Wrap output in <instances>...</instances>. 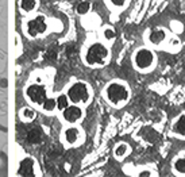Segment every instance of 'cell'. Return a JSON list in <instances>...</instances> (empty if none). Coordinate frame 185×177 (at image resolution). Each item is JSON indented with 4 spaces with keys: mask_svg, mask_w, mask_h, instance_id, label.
Returning <instances> with one entry per match:
<instances>
[{
    "mask_svg": "<svg viewBox=\"0 0 185 177\" xmlns=\"http://www.w3.org/2000/svg\"><path fill=\"white\" fill-rule=\"evenodd\" d=\"M22 116L26 120H33L34 116H35V112H34L31 108H24L22 111Z\"/></svg>",
    "mask_w": 185,
    "mask_h": 177,
    "instance_id": "2e32d148",
    "label": "cell"
},
{
    "mask_svg": "<svg viewBox=\"0 0 185 177\" xmlns=\"http://www.w3.org/2000/svg\"><path fill=\"white\" fill-rule=\"evenodd\" d=\"M62 115H63V119L69 123H74L77 122L83 115V111L80 107L77 106H68L65 110L62 111Z\"/></svg>",
    "mask_w": 185,
    "mask_h": 177,
    "instance_id": "8992f818",
    "label": "cell"
},
{
    "mask_svg": "<svg viewBox=\"0 0 185 177\" xmlns=\"http://www.w3.org/2000/svg\"><path fill=\"white\" fill-rule=\"evenodd\" d=\"M141 176H150V173L146 170V172H142V173H141Z\"/></svg>",
    "mask_w": 185,
    "mask_h": 177,
    "instance_id": "7402d4cb",
    "label": "cell"
},
{
    "mask_svg": "<svg viewBox=\"0 0 185 177\" xmlns=\"http://www.w3.org/2000/svg\"><path fill=\"white\" fill-rule=\"evenodd\" d=\"M107 97L112 101V103H120V101L126 100L128 97V91L126 89V87L122 84H111L107 88Z\"/></svg>",
    "mask_w": 185,
    "mask_h": 177,
    "instance_id": "277c9868",
    "label": "cell"
},
{
    "mask_svg": "<svg viewBox=\"0 0 185 177\" xmlns=\"http://www.w3.org/2000/svg\"><path fill=\"white\" fill-rule=\"evenodd\" d=\"M18 173L21 176H24V177H31V176L35 175V173H34V159H31L28 157L23 158L21 161V164H19Z\"/></svg>",
    "mask_w": 185,
    "mask_h": 177,
    "instance_id": "ba28073f",
    "label": "cell"
},
{
    "mask_svg": "<svg viewBox=\"0 0 185 177\" xmlns=\"http://www.w3.org/2000/svg\"><path fill=\"white\" fill-rule=\"evenodd\" d=\"M107 57H108V50L102 43L92 45L85 54V60L89 65H103Z\"/></svg>",
    "mask_w": 185,
    "mask_h": 177,
    "instance_id": "6da1fadb",
    "label": "cell"
},
{
    "mask_svg": "<svg viewBox=\"0 0 185 177\" xmlns=\"http://www.w3.org/2000/svg\"><path fill=\"white\" fill-rule=\"evenodd\" d=\"M104 37H105V38H108V39H111V38H114V37H115V33L112 30H108V28H107V30L104 31Z\"/></svg>",
    "mask_w": 185,
    "mask_h": 177,
    "instance_id": "ffe728a7",
    "label": "cell"
},
{
    "mask_svg": "<svg viewBox=\"0 0 185 177\" xmlns=\"http://www.w3.org/2000/svg\"><path fill=\"white\" fill-rule=\"evenodd\" d=\"M68 101H69V97L68 95H60L58 97H57L56 103H57V108L61 110V111H63V110L68 107Z\"/></svg>",
    "mask_w": 185,
    "mask_h": 177,
    "instance_id": "4fadbf2b",
    "label": "cell"
},
{
    "mask_svg": "<svg viewBox=\"0 0 185 177\" xmlns=\"http://www.w3.org/2000/svg\"><path fill=\"white\" fill-rule=\"evenodd\" d=\"M77 138H79V130H77L76 127H69V129H66V131H65L66 142L74 143V142L77 141Z\"/></svg>",
    "mask_w": 185,
    "mask_h": 177,
    "instance_id": "30bf717a",
    "label": "cell"
},
{
    "mask_svg": "<svg viewBox=\"0 0 185 177\" xmlns=\"http://www.w3.org/2000/svg\"><path fill=\"white\" fill-rule=\"evenodd\" d=\"M176 169L180 173H185V158H180L176 162Z\"/></svg>",
    "mask_w": 185,
    "mask_h": 177,
    "instance_id": "ac0fdd59",
    "label": "cell"
},
{
    "mask_svg": "<svg viewBox=\"0 0 185 177\" xmlns=\"http://www.w3.org/2000/svg\"><path fill=\"white\" fill-rule=\"evenodd\" d=\"M135 62L139 68H147L149 65H151L153 62V53L150 50H146V49H142L137 53L135 56Z\"/></svg>",
    "mask_w": 185,
    "mask_h": 177,
    "instance_id": "52a82bcc",
    "label": "cell"
},
{
    "mask_svg": "<svg viewBox=\"0 0 185 177\" xmlns=\"http://www.w3.org/2000/svg\"><path fill=\"white\" fill-rule=\"evenodd\" d=\"M174 131L178 133V134L185 135V116H181L177 120V123H176V126H174Z\"/></svg>",
    "mask_w": 185,
    "mask_h": 177,
    "instance_id": "9a60e30c",
    "label": "cell"
},
{
    "mask_svg": "<svg viewBox=\"0 0 185 177\" xmlns=\"http://www.w3.org/2000/svg\"><path fill=\"white\" fill-rule=\"evenodd\" d=\"M57 107V103H56V100L54 99H50V97H47L45 100V103L42 104V110H45V111H53L54 108Z\"/></svg>",
    "mask_w": 185,
    "mask_h": 177,
    "instance_id": "5bb4252c",
    "label": "cell"
},
{
    "mask_svg": "<svg viewBox=\"0 0 185 177\" xmlns=\"http://www.w3.org/2000/svg\"><path fill=\"white\" fill-rule=\"evenodd\" d=\"M111 2H112V4H115V5H123L126 0H111Z\"/></svg>",
    "mask_w": 185,
    "mask_h": 177,
    "instance_id": "44dd1931",
    "label": "cell"
},
{
    "mask_svg": "<svg viewBox=\"0 0 185 177\" xmlns=\"http://www.w3.org/2000/svg\"><path fill=\"white\" fill-rule=\"evenodd\" d=\"M68 97L73 103H81V101L88 100V88L84 83H76L69 88Z\"/></svg>",
    "mask_w": 185,
    "mask_h": 177,
    "instance_id": "5b68a950",
    "label": "cell"
},
{
    "mask_svg": "<svg viewBox=\"0 0 185 177\" xmlns=\"http://www.w3.org/2000/svg\"><path fill=\"white\" fill-rule=\"evenodd\" d=\"M42 139V131L39 129H31L27 133V141L31 143H38Z\"/></svg>",
    "mask_w": 185,
    "mask_h": 177,
    "instance_id": "9c48e42d",
    "label": "cell"
},
{
    "mask_svg": "<svg viewBox=\"0 0 185 177\" xmlns=\"http://www.w3.org/2000/svg\"><path fill=\"white\" fill-rule=\"evenodd\" d=\"M47 28V25H46V19L45 16L42 15H37L34 18H31L26 25V30H27V34L30 37H38L43 34Z\"/></svg>",
    "mask_w": 185,
    "mask_h": 177,
    "instance_id": "3957f363",
    "label": "cell"
},
{
    "mask_svg": "<svg viewBox=\"0 0 185 177\" xmlns=\"http://www.w3.org/2000/svg\"><path fill=\"white\" fill-rule=\"evenodd\" d=\"M26 96L28 97V100L35 106L42 107V104L45 103V100L47 99L46 95V88L41 84H31L30 87H27L26 89Z\"/></svg>",
    "mask_w": 185,
    "mask_h": 177,
    "instance_id": "7a4b0ae2",
    "label": "cell"
},
{
    "mask_svg": "<svg viewBox=\"0 0 185 177\" xmlns=\"http://www.w3.org/2000/svg\"><path fill=\"white\" fill-rule=\"evenodd\" d=\"M164 38H165V31L164 30H155V31H153V33L150 34V41H151L153 43L162 42Z\"/></svg>",
    "mask_w": 185,
    "mask_h": 177,
    "instance_id": "7c38bea8",
    "label": "cell"
},
{
    "mask_svg": "<svg viewBox=\"0 0 185 177\" xmlns=\"http://www.w3.org/2000/svg\"><path fill=\"white\" fill-rule=\"evenodd\" d=\"M126 152H127V146H126V145H119V146L116 147V150H115V153H116L118 157H122V156H124V154H126Z\"/></svg>",
    "mask_w": 185,
    "mask_h": 177,
    "instance_id": "d6986e66",
    "label": "cell"
},
{
    "mask_svg": "<svg viewBox=\"0 0 185 177\" xmlns=\"http://www.w3.org/2000/svg\"><path fill=\"white\" fill-rule=\"evenodd\" d=\"M89 11V3L88 2H83L79 4V7H77V12L79 14H86Z\"/></svg>",
    "mask_w": 185,
    "mask_h": 177,
    "instance_id": "e0dca14e",
    "label": "cell"
},
{
    "mask_svg": "<svg viewBox=\"0 0 185 177\" xmlns=\"http://www.w3.org/2000/svg\"><path fill=\"white\" fill-rule=\"evenodd\" d=\"M37 5V0H21V10L23 12H31Z\"/></svg>",
    "mask_w": 185,
    "mask_h": 177,
    "instance_id": "8fae6325",
    "label": "cell"
}]
</instances>
